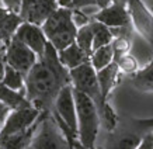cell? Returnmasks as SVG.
<instances>
[{"instance_id":"6da1fadb","label":"cell","mask_w":153,"mask_h":149,"mask_svg":"<svg viewBox=\"0 0 153 149\" xmlns=\"http://www.w3.org/2000/svg\"><path fill=\"white\" fill-rule=\"evenodd\" d=\"M65 86H72L69 69L60 63L58 51L48 42L44 55L25 76V97L39 112L53 115L55 100Z\"/></svg>"},{"instance_id":"7a4b0ae2","label":"cell","mask_w":153,"mask_h":149,"mask_svg":"<svg viewBox=\"0 0 153 149\" xmlns=\"http://www.w3.org/2000/svg\"><path fill=\"white\" fill-rule=\"evenodd\" d=\"M69 74L73 90L83 93L94 103L98 117H100V122L104 125V128L108 132L114 130V127L117 125V121H118V115L114 112L110 103L104 101L100 86H98L97 73H96L93 66L90 65V62L69 70Z\"/></svg>"},{"instance_id":"3957f363","label":"cell","mask_w":153,"mask_h":149,"mask_svg":"<svg viewBox=\"0 0 153 149\" xmlns=\"http://www.w3.org/2000/svg\"><path fill=\"white\" fill-rule=\"evenodd\" d=\"M149 132H153V118L118 117L117 125L108 132L102 149H136Z\"/></svg>"},{"instance_id":"277c9868","label":"cell","mask_w":153,"mask_h":149,"mask_svg":"<svg viewBox=\"0 0 153 149\" xmlns=\"http://www.w3.org/2000/svg\"><path fill=\"white\" fill-rule=\"evenodd\" d=\"M41 27L48 42L56 51L68 48L76 39L77 27L72 20V9L58 7Z\"/></svg>"},{"instance_id":"5b68a950","label":"cell","mask_w":153,"mask_h":149,"mask_svg":"<svg viewBox=\"0 0 153 149\" xmlns=\"http://www.w3.org/2000/svg\"><path fill=\"white\" fill-rule=\"evenodd\" d=\"M76 118H77V141L86 148H94L100 130V117L94 103L80 92L73 90Z\"/></svg>"},{"instance_id":"8992f818","label":"cell","mask_w":153,"mask_h":149,"mask_svg":"<svg viewBox=\"0 0 153 149\" xmlns=\"http://www.w3.org/2000/svg\"><path fill=\"white\" fill-rule=\"evenodd\" d=\"M28 149H72L52 114L39 115V122Z\"/></svg>"},{"instance_id":"52a82bcc","label":"cell","mask_w":153,"mask_h":149,"mask_svg":"<svg viewBox=\"0 0 153 149\" xmlns=\"http://www.w3.org/2000/svg\"><path fill=\"white\" fill-rule=\"evenodd\" d=\"M3 59H4L6 65L19 70L25 77L27 73L31 70V68L35 65V62L38 61V56L28 47H25L23 42H20L17 38L13 37L6 44Z\"/></svg>"},{"instance_id":"ba28073f","label":"cell","mask_w":153,"mask_h":149,"mask_svg":"<svg viewBox=\"0 0 153 149\" xmlns=\"http://www.w3.org/2000/svg\"><path fill=\"white\" fill-rule=\"evenodd\" d=\"M90 19L104 24L111 30H118V28L134 30L131 24L129 13L126 9V0H112L105 9L98 10L96 14L90 16Z\"/></svg>"},{"instance_id":"9c48e42d","label":"cell","mask_w":153,"mask_h":149,"mask_svg":"<svg viewBox=\"0 0 153 149\" xmlns=\"http://www.w3.org/2000/svg\"><path fill=\"white\" fill-rule=\"evenodd\" d=\"M126 9L129 13L132 28L148 42L153 49V14L142 0H126Z\"/></svg>"},{"instance_id":"30bf717a","label":"cell","mask_w":153,"mask_h":149,"mask_svg":"<svg viewBox=\"0 0 153 149\" xmlns=\"http://www.w3.org/2000/svg\"><path fill=\"white\" fill-rule=\"evenodd\" d=\"M53 117L62 120L70 130V132L77 136V118H76V106H74L72 86H65L59 92L53 104Z\"/></svg>"},{"instance_id":"8fae6325","label":"cell","mask_w":153,"mask_h":149,"mask_svg":"<svg viewBox=\"0 0 153 149\" xmlns=\"http://www.w3.org/2000/svg\"><path fill=\"white\" fill-rule=\"evenodd\" d=\"M39 115H41L39 110L35 108L34 106L27 108H21V110L10 111L3 127L0 128V139L6 138L9 135H13L16 132H20V131L30 128V127L34 125L38 121Z\"/></svg>"},{"instance_id":"7c38bea8","label":"cell","mask_w":153,"mask_h":149,"mask_svg":"<svg viewBox=\"0 0 153 149\" xmlns=\"http://www.w3.org/2000/svg\"><path fill=\"white\" fill-rule=\"evenodd\" d=\"M14 38H17L20 42H23L24 45L30 48L38 58H41L44 55L48 44V39L44 31H42V27L31 23H25V21L21 23V25L17 28Z\"/></svg>"},{"instance_id":"4fadbf2b","label":"cell","mask_w":153,"mask_h":149,"mask_svg":"<svg viewBox=\"0 0 153 149\" xmlns=\"http://www.w3.org/2000/svg\"><path fill=\"white\" fill-rule=\"evenodd\" d=\"M58 7L56 0H37L23 16V21L41 27Z\"/></svg>"},{"instance_id":"5bb4252c","label":"cell","mask_w":153,"mask_h":149,"mask_svg":"<svg viewBox=\"0 0 153 149\" xmlns=\"http://www.w3.org/2000/svg\"><path fill=\"white\" fill-rule=\"evenodd\" d=\"M96 73H97V80L100 90H101V96L104 98V101L108 103V98L111 96L112 89L115 87L117 83H118V76H120L118 65H117V62L112 61L108 66L102 68L101 70H98Z\"/></svg>"},{"instance_id":"9a60e30c","label":"cell","mask_w":153,"mask_h":149,"mask_svg":"<svg viewBox=\"0 0 153 149\" xmlns=\"http://www.w3.org/2000/svg\"><path fill=\"white\" fill-rule=\"evenodd\" d=\"M58 58H59L60 63L69 70L74 69V68H79V66L90 62V56L76 42L70 44L69 47L62 49V51H58Z\"/></svg>"},{"instance_id":"2e32d148","label":"cell","mask_w":153,"mask_h":149,"mask_svg":"<svg viewBox=\"0 0 153 149\" xmlns=\"http://www.w3.org/2000/svg\"><path fill=\"white\" fill-rule=\"evenodd\" d=\"M38 122H39V118L34 125H31L27 130L16 132V134L6 136V138H1L0 139V149H28L34 136V132L38 127Z\"/></svg>"},{"instance_id":"e0dca14e","label":"cell","mask_w":153,"mask_h":149,"mask_svg":"<svg viewBox=\"0 0 153 149\" xmlns=\"http://www.w3.org/2000/svg\"><path fill=\"white\" fill-rule=\"evenodd\" d=\"M24 23L19 14L11 13L3 6H0V38L3 39L4 45L14 37L17 28Z\"/></svg>"},{"instance_id":"ac0fdd59","label":"cell","mask_w":153,"mask_h":149,"mask_svg":"<svg viewBox=\"0 0 153 149\" xmlns=\"http://www.w3.org/2000/svg\"><path fill=\"white\" fill-rule=\"evenodd\" d=\"M0 101L9 107L10 111L14 110H21V108L31 107L33 104L28 101L24 92H16L11 90L3 83H0Z\"/></svg>"},{"instance_id":"d6986e66","label":"cell","mask_w":153,"mask_h":149,"mask_svg":"<svg viewBox=\"0 0 153 149\" xmlns=\"http://www.w3.org/2000/svg\"><path fill=\"white\" fill-rule=\"evenodd\" d=\"M131 84L145 93H153V58L143 69H138L131 74Z\"/></svg>"},{"instance_id":"ffe728a7","label":"cell","mask_w":153,"mask_h":149,"mask_svg":"<svg viewBox=\"0 0 153 149\" xmlns=\"http://www.w3.org/2000/svg\"><path fill=\"white\" fill-rule=\"evenodd\" d=\"M90 24H91V28H93V51H96V49L101 47H105V45H110L112 39H114L111 30L105 27L104 24L94 21L91 19H90Z\"/></svg>"},{"instance_id":"44dd1931","label":"cell","mask_w":153,"mask_h":149,"mask_svg":"<svg viewBox=\"0 0 153 149\" xmlns=\"http://www.w3.org/2000/svg\"><path fill=\"white\" fill-rule=\"evenodd\" d=\"M112 61H114V54H112L111 44L98 48V49L91 52V55H90V65L93 66L96 72L108 66Z\"/></svg>"},{"instance_id":"7402d4cb","label":"cell","mask_w":153,"mask_h":149,"mask_svg":"<svg viewBox=\"0 0 153 149\" xmlns=\"http://www.w3.org/2000/svg\"><path fill=\"white\" fill-rule=\"evenodd\" d=\"M74 42H76L88 56L91 55V52H93V28H91L90 21H88L87 24H84V25L77 28V34H76Z\"/></svg>"},{"instance_id":"603a6c76","label":"cell","mask_w":153,"mask_h":149,"mask_svg":"<svg viewBox=\"0 0 153 149\" xmlns=\"http://www.w3.org/2000/svg\"><path fill=\"white\" fill-rule=\"evenodd\" d=\"M24 80H25V77L20 73L19 70L13 69L9 65L4 66V76H3V80H1V83L4 86H7L11 90H16V92H24L25 93Z\"/></svg>"},{"instance_id":"cb8c5ba5","label":"cell","mask_w":153,"mask_h":149,"mask_svg":"<svg viewBox=\"0 0 153 149\" xmlns=\"http://www.w3.org/2000/svg\"><path fill=\"white\" fill-rule=\"evenodd\" d=\"M132 45V39L131 35H118L114 37L111 42V48H112V54H114V62H117L121 56L126 55L131 49Z\"/></svg>"},{"instance_id":"d4e9b609","label":"cell","mask_w":153,"mask_h":149,"mask_svg":"<svg viewBox=\"0 0 153 149\" xmlns=\"http://www.w3.org/2000/svg\"><path fill=\"white\" fill-rule=\"evenodd\" d=\"M117 65H118V69L120 72H124L126 74H134L136 70H138V62L134 56L131 55H124L121 56L120 59L117 61Z\"/></svg>"},{"instance_id":"484cf974","label":"cell","mask_w":153,"mask_h":149,"mask_svg":"<svg viewBox=\"0 0 153 149\" xmlns=\"http://www.w3.org/2000/svg\"><path fill=\"white\" fill-rule=\"evenodd\" d=\"M1 4L4 9H7L11 13L20 14L21 10V0H1Z\"/></svg>"},{"instance_id":"4316f807","label":"cell","mask_w":153,"mask_h":149,"mask_svg":"<svg viewBox=\"0 0 153 149\" xmlns=\"http://www.w3.org/2000/svg\"><path fill=\"white\" fill-rule=\"evenodd\" d=\"M136 149H153V132H149Z\"/></svg>"},{"instance_id":"83f0119b","label":"cell","mask_w":153,"mask_h":149,"mask_svg":"<svg viewBox=\"0 0 153 149\" xmlns=\"http://www.w3.org/2000/svg\"><path fill=\"white\" fill-rule=\"evenodd\" d=\"M9 114H10L9 107H6L4 104L0 101V128L3 127V124H4L6 118H7V115H9Z\"/></svg>"},{"instance_id":"f1b7e54d","label":"cell","mask_w":153,"mask_h":149,"mask_svg":"<svg viewBox=\"0 0 153 149\" xmlns=\"http://www.w3.org/2000/svg\"><path fill=\"white\" fill-rule=\"evenodd\" d=\"M66 139H68V142L70 144L72 149H102V148H97V146H94V148H86V146H83V145L77 141V138H66Z\"/></svg>"},{"instance_id":"f546056e","label":"cell","mask_w":153,"mask_h":149,"mask_svg":"<svg viewBox=\"0 0 153 149\" xmlns=\"http://www.w3.org/2000/svg\"><path fill=\"white\" fill-rule=\"evenodd\" d=\"M56 3H58L59 7L70 9V7H72V3H73V0H56Z\"/></svg>"},{"instance_id":"4dcf8cb0","label":"cell","mask_w":153,"mask_h":149,"mask_svg":"<svg viewBox=\"0 0 153 149\" xmlns=\"http://www.w3.org/2000/svg\"><path fill=\"white\" fill-rule=\"evenodd\" d=\"M4 66H6L4 59H3V56H0V83H1L3 76H4Z\"/></svg>"},{"instance_id":"1f68e13d","label":"cell","mask_w":153,"mask_h":149,"mask_svg":"<svg viewBox=\"0 0 153 149\" xmlns=\"http://www.w3.org/2000/svg\"><path fill=\"white\" fill-rule=\"evenodd\" d=\"M4 49H6V45H4V42H3V39L0 38V56L4 55Z\"/></svg>"},{"instance_id":"d6a6232c","label":"cell","mask_w":153,"mask_h":149,"mask_svg":"<svg viewBox=\"0 0 153 149\" xmlns=\"http://www.w3.org/2000/svg\"><path fill=\"white\" fill-rule=\"evenodd\" d=\"M0 6H3V4H1V0H0Z\"/></svg>"}]
</instances>
